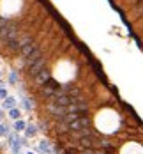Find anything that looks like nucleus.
<instances>
[{
  "label": "nucleus",
  "mask_w": 143,
  "mask_h": 154,
  "mask_svg": "<svg viewBox=\"0 0 143 154\" xmlns=\"http://www.w3.org/2000/svg\"><path fill=\"white\" fill-rule=\"evenodd\" d=\"M19 37V29L16 23H7L4 29H0V41L2 43H9V41H14Z\"/></svg>",
  "instance_id": "f257e3e1"
},
{
  "label": "nucleus",
  "mask_w": 143,
  "mask_h": 154,
  "mask_svg": "<svg viewBox=\"0 0 143 154\" xmlns=\"http://www.w3.org/2000/svg\"><path fill=\"white\" fill-rule=\"evenodd\" d=\"M44 64H46V57L43 55L39 60H35L34 64H30V66H28V73H30L32 76L35 78L39 73H41V71H43V69H44Z\"/></svg>",
  "instance_id": "f03ea898"
},
{
  "label": "nucleus",
  "mask_w": 143,
  "mask_h": 154,
  "mask_svg": "<svg viewBox=\"0 0 143 154\" xmlns=\"http://www.w3.org/2000/svg\"><path fill=\"white\" fill-rule=\"evenodd\" d=\"M48 112H49L51 115H55L57 119H62L64 115L67 113V108L60 106V105H57V103H49V105H48Z\"/></svg>",
  "instance_id": "7ed1b4c3"
},
{
  "label": "nucleus",
  "mask_w": 143,
  "mask_h": 154,
  "mask_svg": "<svg viewBox=\"0 0 143 154\" xmlns=\"http://www.w3.org/2000/svg\"><path fill=\"white\" fill-rule=\"evenodd\" d=\"M39 45L35 43V41H30V43H27V45H23V46L19 48V57H23V59H27L28 55H30L34 50H37Z\"/></svg>",
  "instance_id": "20e7f679"
},
{
  "label": "nucleus",
  "mask_w": 143,
  "mask_h": 154,
  "mask_svg": "<svg viewBox=\"0 0 143 154\" xmlns=\"http://www.w3.org/2000/svg\"><path fill=\"white\" fill-rule=\"evenodd\" d=\"M41 57H43V50H41V48H37V50H34L30 55L25 59V64H27V66H30V64H34L35 60H39Z\"/></svg>",
  "instance_id": "39448f33"
},
{
  "label": "nucleus",
  "mask_w": 143,
  "mask_h": 154,
  "mask_svg": "<svg viewBox=\"0 0 143 154\" xmlns=\"http://www.w3.org/2000/svg\"><path fill=\"white\" fill-rule=\"evenodd\" d=\"M48 80H49V73H48L46 69H43V71L35 76V83H37V85H44Z\"/></svg>",
  "instance_id": "423d86ee"
},
{
  "label": "nucleus",
  "mask_w": 143,
  "mask_h": 154,
  "mask_svg": "<svg viewBox=\"0 0 143 154\" xmlns=\"http://www.w3.org/2000/svg\"><path fill=\"white\" fill-rule=\"evenodd\" d=\"M37 126L35 124H30V126H27V129H25V135H27V138H32V137H35L37 135Z\"/></svg>",
  "instance_id": "0eeeda50"
},
{
  "label": "nucleus",
  "mask_w": 143,
  "mask_h": 154,
  "mask_svg": "<svg viewBox=\"0 0 143 154\" xmlns=\"http://www.w3.org/2000/svg\"><path fill=\"white\" fill-rule=\"evenodd\" d=\"M14 105H16V99L11 97V96H7V97L4 99V105H2V106L7 108V110H11V108H14Z\"/></svg>",
  "instance_id": "6e6552de"
},
{
  "label": "nucleus",
  "mask_w": 143,
  "mask_h": 154,
  "mask_svg": "<svg viewBox=\"0 0 143 154\" xmlns=\"http://www.w3.org/2000/svg\"><path fill=\"white\" fill-rule=\"evenodd\" d=\"M14 129L18 131V133H19V131H25V129H27V122L21 121V119H18V121L14 122Z\"/></svg>",
  "instance_id": "1a4fd4ad"
},
{
  "label": "nucleus",
  "mask_w": 143,
  "mask_h": 154,
  "mask_svg": "<svg viewBox=\"0 0 143 154\" xmlns=\"http://www.w3.org/2000/svg\"><path fill=\"white\" fill-rule=\"evenodd\" d=\"M41 151H43L44 154H53V149H51V145L48 143L46 140H43V142H41Z\"/></svg>",
  "instance_id": "9d476101"
},
{
  "label": "nucleus",
  "mask_w": 143,
  "mask_h": 154,
  "mask_svg": "<svg viewBox=\"0 0 143 154\" xmlns=\"http://www.w3.org/2000/svg\"><path fill=\"white\" fill-rule=\"evenodd\" d=\"M9 117L14 119V121H18V119L21 117V110H18V108H11V110H9Z\"/></svg>",
  "instance_id": "9b49d317"
},
{
  "label": "nucleus",
  "mask_w": 143,
  "mask_h": 154,
  "mask_svg": "<svg viewBox=\"0 0 143 154\" xmlns=\"http://www.w3.org/2000/svg\"><path fill=\"white\" fill-rule=\"evenodd\" d=\"M9 135H11V131H9V126L2 122V124H0V137H5V138H7Z\"/></svg>",
  "instance_id": "f8f14e48"
},
{
  "label": "nucleus",
  "mask_w": 143,
  "mask_h": 154,
  "mask_svg": "<svg viewBox=\"0 0 143 154\" xmlns=\"http://www.w3.org/2000/svg\"><path fill=\"white\" fill-rule=\"evenodd\" d=\"M21 105H23V108H25V110H28V112H32V103H30V99H27V97H25V99H21Z\"/></svg>",
  "instance_id": "ddd939ff"
},
{
  "label": "nucleus",
  "mask_w": 143,
  "mask_h": 154,
  "mask_svg": "<svg viewBox=\"0 0 143 154\" xmlns=\"http://www.w3.org/2000/svg\"><path fill=\"white\" fill-rule=\"evenodd\" d=\"M9 82H11V83H18V76H16V73H11V75H9Z\"/></svg>",
  "instance_id": "4468645a"
},
{
  "label": "nucleus",
  "mask_w": 143,
  "mask_h": 154,
  "mask_svg": "<svg viewBox=\"0 0 143 154\" xmlns=\"http://www.w3.org/2000/svg\"><path fill=\"white\" fill-rule=\"evenodd\" d=\"M7 23H9V20H7V18H0V29H4Z\"/></svg>",
  "instance_id": "2eb2a0df"
},
{
  "label": "nucleus",
  "mask_w": 143,
  "mask_h": 154,
  "mask_svg": "<svg viewBox=\"0 0 143 154\" xmlns=\"http://www.w3.org/2000/svg\"><path fill=\"white\" fill-rule=\"evenodd\" d=\"M134 7H142L143 9V0H136V2H134Z\"/></svg>",
  "instance_id": "dca6fc26"
},
{
  "label": "nucleus",
  "mask_w": 143,
  "mask_h": 154,
  "mask_svg": "<svg viewBox=\"0 0 143 154\" xmlns=\"http://www.w3.org/2000/svg\"><path fill=\"white\" fill-rule=\"evenodd\" d=\"M0 97H4V99H5V97H7V91H4V89H0Z\"/></svg>",
  "instance_id": "f3484780"
},
{
  "label": "nucleus",
  "mask_w": 143,
  "mask_h": 154,
  "mask_svg": "<svg viewBox=\"0 0 143 154\" xmlns=\"http://www.w3.org/2000/svg\"><path fill=\"white\" fill-rule=\"evenodd\" d=\"M4 117H5V112H4V110H0V121H2Z\"/></svg>",
  "instance_id": "a211bd4d"
},
{
  "label": "nucleus",
  "mask_w": 143,
  "mask_h": 154,
  "mask_svg": "<svg viewBox=\"0 0 143 154\" xmlns=\"http://www.w3.org/2000/svg\"><path fill=\"white\" fill-rule=\"evenodd\" d=\"M2 87H4V82H2V80H0V89H2Z\"/></svg>",
  "instance_id": "6ab92c4d"
},
{
  "label": "nucleus",
  "mask_w": 143,
  "mask_h": 154,
  "mask_svg": "<svg viewBox=\"0 0 143 154\" xmlns=\"http://www.w3.org/2000/svg\"><path fill=\"white\" fill-rule=\"evenodd\" d=\"M27 154H35V152H32V151H30V152H27Z\"/></svg>",
  "instance_id": "aec40b11"
}]
</instances>
